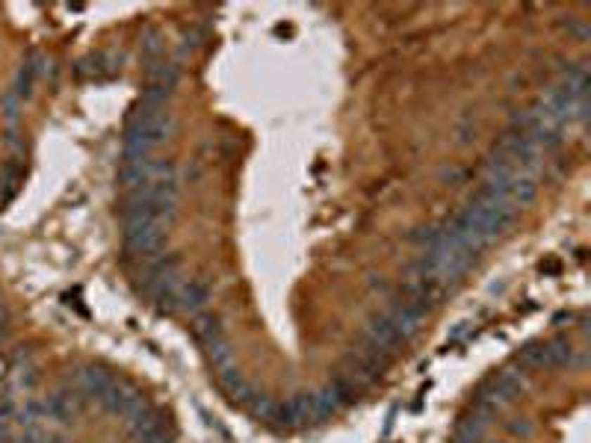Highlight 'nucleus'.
<instances>
[{
	"mask_svg": "<svg viewBox=\"0 0 591 443\" xmlns=\"http://www.w3.org/2000/svg\"><path fill=\"white\" fill-rule=\"evenodd\" d=\"M467 210H473L485 222H491L497 231H506V227L514 222V216H517V207L509 201V198H502V195L485 190V187H479L476 192L470 195Z\"/></svg>",
	"mask_w": 591,
	"mask_h": 443,
	"instance_id": "1",
	"label": "nucleus"
},
{
	"mask_svg": "<svg viewBox=\"0 0 591 443\" xmlns=\"http://www.w3.org/2000/svg\"><path fill=\"white\" fill-rule=\"evenodd\" d=\"M163 242H166V227L163 225H142V227H131V231H124L127 254L139 257L142 263L151 260L154 254H160Z\"/></svg>",
	"mask_w": 591,
	"mask_h": 443,
	"instance_id": "2",
	"label": "nucleus"
},
{
	"mask_svg": "<svg viewBox=\"0 0 591 443\" xmlns=\"http://www.w3.org/2000/svg\"><path fill=\"white\" fill-rule=\"evenodd\" d=\"M98 402L104 405L110 414H119V417H131L136 408L145 405V402H142V393L136 388H131V384H119V381H115L112 388L98 399Z\"/></svg>",
	"mask_w": 591,
	"mask_h": 443,
	"instance_id": "3",
	"label": "nucleus"
},
{
	"mask_svg": "<svg viewBox=\"0 0 591 443\" xmlns=\"http://www.w3.org/2000/svg\"><path fill=\"white\" fill-rule=\"evenodd\" d=\"M382 313L387 317V322H391V325L396 328V331H399V337H402V340H411L417 331H420L423 317H417V313H414L411 308L402 305L396 296L391 298V302H387V308H384Z\"/></svg>",
	"mask_w": 591,
	"mask_h": 443,
	"instance_id": "4",
	"label": "nucleus"
},
{
	"mask_svg": "<svg viewBox=\"0 0 591 443\" xmlns=\"http://www.w3.org/2000/svg\"><path fill=\"white\" fill-rule=\"evenodd\" d=\"M115 384L112 373H107V369H100V366H83L74 373V388H80L86 396H92V399H100L110 388Z\"/></svg>",
	"mask_w": 591,
	"mask_h": 443,
	"instance_id": "5",
	"label": "nucleus"
},
{
	"mask_svg": "<svg viewBox=\"0 0 591 443\" xmlns=\"http://www.w3.org/2000/svg\"><path fill=\"white\" fill-rule=\"evenodd\" d=\"M364 334H370L372 340L379 343V346H384V349L391 352V355H396V352L402 349V343H405V340L399 337V331H396V328H394L391 322H387V317H384L382 310H379V313H372V317L367 319V325H364Z\"/></svg>",
	"mask_w": 591,
	"mask_h": 443,
	"instance_id": "6",
	"label": "nucleus"
},
{
	"mask_svg": "<svg viewBox=\"0 0 591 443\" xmlns=\"http://www.w3.org/2000/svg\"><path fill=\"white\" fill-rule=\"evenodd\" d=\"M509 402H512V399L506 393H500L491 381H485V384H479V388L473 390V411L485 414V417H494V414L502 411Z\"/></svg>",
	"mask_w": 591,
	"mask_h": 443,
	"instance_id": "7",
	"label": "nucleus"
},
{
	"mask_svg": "<svg viewBox=\"0 0 591 443\" xmlns=\"http://www.w3.org/2000/svg\"><path fill=\"white\" fill-rule=\"evenodd\" d=\"M207 302H210L207 284H204V281H186L183 290H181V296H178V310L198 317V313L207 308Z\"/></svg>",
	"mask_w": 591,
	"mask_h": 443,
	"instance_id": "8",
	"label": "nucleus"
},
{
	"mask_svg": "<svg viewBox=\"0 0 591 443\" xmlns=\"http://www.w3.org/2000/svg\"><path fill=\"white\" fill-rule=\"evenodd\" d=\"M127 428H131V435L139 440V437H145V435H154V432H163V417L157 411H151L148 405H142L136 408L131 417H124Z\"/></svg>",
	"mask_w": 591,
	"mask_h": 443,
	"instance_id": "9",
	"label": "nucleus"
},
{
	"mask_svg": "<svg viewBox=\"0 0 591 443\" xmlns=\"http://www.w3.org/2000/svg\"><path fill=\"white\" fill-rule=\"evenodd\" d=\"M573 343L568 337H553L544 343V364L547 369H559V366H573Z\"/></svg>",
	"mask_w": 591,
	"mask_h": 443,
	"instance_id": "10",
	"label": "nucleus"
},
{
	"mask_svg": "<svg viewBox=\"0 0 591 443\" xmlns=\"http://www.w3.org/2000/svg\"><path fill=\"white\" fill-rule=\"evenodd\" d=\"M488 428V417L479 411H467L458 417V425H455V440H465V443H479L482 435Z\"/></svg>",
	"mask_w": 591,
	"mask_h": 443,
	"instance_id": "11",
	"label": "nucleus"
},
{
	"mask_svg": "<svg viewBox=\"0 0 591 443\" xmlns=\"http://www.w3.org/2000/svg\"><path fill=\"white\" fill-rule=\"evenodd\" d=\"M193 334H195V340L201 343V346H204V343H210V340L225 337V325H222V319L216 317V313L201 310L198 317L193 319Z\"/></svg>",
	"mask_w": 591,
	"mask_h": 443,
	"instance_id": "12",
	"label": "nucleus"
},
{
	"mask_svg": "<svg viewBox=\"0 0 591 443\" xmlns=\"http://www.w3.org/2000/svg\"><path fill=\"white\" fill-rule=\"evenodd\" d=\"M145 74L151 83H160V86H169V89H175L178 80H181V65L175 60H151L145 65Z\"/></svg>",
	"mask_w": 591,
	"mask_h": 443,
	"instance_id": "13",
	"label": "nucleus"
},
{
	"mask_svg": "<svg viewBox=\"0 0 591 443\" xmlns=\"http://www.w3.org/2000/svg\"><path fill=\"white\" fill-rule=\"evenodd\" d=\"M204 352H207V361H210V366L216 369V373L234 364V352H230V343H228L225 337L204 343Z\"/></svg>",
	"mask_w": 591,
	"mask_h": 443,
	"instance_id": "14",
	"label": "nucleus"
},
{
	"mask_svg": "<svg viewBox=\"0 0 591 443\" xmlns=\"http://www.w3.org/2000/svg\"><path fill=\"white\" fill-rule=\"evenodd\" d=\"M491 384H494V388H497L500 393H506V396L512 399V396H517V393H521V390L526 388V378H524L521 373H517V369L506 366V369H500V373L491 378Z\"/></svg>",
	"mask_w": 591,
	"mask_h": 443,
	"instance_id": "15",
	"label": "nucleus"
},
{
	"mask_svg": "<svg viewBox=\"0 0 591 443\" xmlns=\"http://www.w3.org/2000/svg\"><path fill=\"white\" fill-rule=\"evenodd\" d=\"M171 92H175V89H169V86L148 83L145 89H142L139 104H145V107H151V110H166V104L171 101Z\"/></svg>",
	"mask_w": 591,
	"mask_h": 443,
	"instance_id": "16",
	"label": "nucleus"
},
{
	"mask_svg": "<svg viewBox=\"0 0 591 443\" xmlns=\"http://www.w3.org/2000/svg\"><path fill=\"white\" fill-rule=\"evenodd\" d=\"M36 71H33V65L30 62H21V68H18V74H15V83H12V92H15L21 101H27V98L33 95V83H36Z\"/></svg>",
	"mask_w": 591,
	"mask_h": 443,
	"instance_id": "17",
	"label": "nucleus"
},
{
	"mask_svg": "<svg viewBox=\"0 0 591 443\" xmlns=\"http://www.w3.org/2000/svg\"><path fill=\"white\" fill-rule=\"evenodd\" d=\"M514 361L521 366H535V369L547 366L544 364V343H526V346L514 355Z\"/></svg>",
	"mask_w": 591,
	"mask_h": 443,
	"instance_id": "18",
	"label": "nucleus"
},
{
	"mask_svg": "<svg viewBox=\"0 0 591 443\" xmlns=\"http://www.w3.org/2000/svg\"><path fill=\"white\" fill-rule=\"evenodd\" d=\"M246 408L257 420H272V414H275V402H272V396H266V393H254Z\"/></svg>",
	"mask_w": 591,
	"mask_h": 443,
	"instance_id": "19",
	"label": "nucleus"
},
{
	"mask_svg": "<svg viewBox=\"0 0 591 443\" xmlns=\"http://www.w3.org/2000/svg\"><path fill=\"white\" fill-rule=\"evenodd\" d=\"M21 104H24V101H21V98L12 92V89L0 95V110H4V119H6L9 124L18 121V116H21Z\"/></svg>",
	"mask_w": 591,
	"mask_h": 443,
	"instance_id": "20",
	"label": "nucleus"
},
{
	"mask_svg": "<svg viewBox=\"0 0 591 443\" xmlns=\"http://www.w3.org/2000/svg\"><path fill=\"white\" fill-rule=\"evenodd\" d=\"M216 376H219V384L225 388V393H234L237 388H242V384H246V378H242V373H240V366H234V364L225 366V369H219Z\"/></svg>",
	"mask_w": 591,
	"mask_h": 443,
	"instance_id": "21",
	"label": "nucleus"
},
{
	"mask_svg": "<svg viewBox=\"0 0 591 443\" xmlns=\"http://www.w3.org/2000/svg\"><path fill=\"white\" fill-rule=\"evenodd\" d=\"M142 53L151 56V60H160V33H157L154 27L142 33Z\"/></svg>",
	"mask_w": 591,
	"mask_h": 443,
	"instance_id": "22",
	"label": "nucleus"
},
{
	"mask_svg": "<svg viewBox=\"0 0 591 443\" xmlns=\"http://www.w3.org/2000/svg\"><path fill=\"white\" fill-rule=\"evenodd\" d=\"M4 142H6V148L15 154V160H18V154H24V139H21L15 131H6V133H4Z\"/></svg>",
	"mask_w": 591,
	"mask_h": 443,
	"instance_id": "23",
	"label": "nucleus"
},
{
	"mask_svg": "<svg viewBox=\"0 0 591 443\" xmlns=\"http://www.w3.org/2000/svg\"><path fill=\"white\" fill-rule=\"evenodd\" d=\"M506 432L514 435V437H529L532 435V425L526 420H512V423H506Z\"/></svg>",
	"mask_w": 591,
	"mask_h": 443,
	"instance_id": "24",
	"label": "nucleus"
},
{
	"mask_svg": "<svg viewBox=\"0 0 591 443\" xmlns=\"http://www.w3.org/2000/svg\"><path fill=\"white\" fill-rule=\"evenodd\" d=\"M45 435H48V432H41L39 425H33V428H24V432H21V437H18V443H41V440H45Z\"/></svg>",
	"mask_w": 591,
	"mask_h": 443,
	"instance_id": "25",
	"label": "nucleus"
},
{
	"mask_svg": "<svg viewBox=\"0 0 591 443\" xmlns=\"http://www.w3.org/2000/svg\"><path fill=\"white\" fill-rule=\"evenodd\" d=\"M183 39H186V41H183V45H186V48H190V45H193V48H198V45H201V41H204V39H207V33H204V30H201V27H193V30H186V33H183Z\"/></svg>",
	"mask_w": 591,
	"mask_h": 443,
	"instance_id": "26",
	"label": "nucleus"
},
{
	"mask_svg": "<svg viewBox=\"0 0 591 443\" xmlns=\"http://www.w3.org/2000/svg\"><path fill=\"white\" fill-rule=\"evenodd\" d=\"M15 405H12V399H4V405H0V428L9 423V417H15Z\"/></svg>",
	"mask_w": 591,
	"mask_h": 443,
	"instance_id": "27",
	"label": "nucleus"
},
{
	"mask_svg": "<svg viewBox=\"0 0 591 443\" xmlns=\"http://www.w3.org/2000/svg\"><path fill=\"white\" fill-rule=\"evenodd\" d=\"M465 178H467L465 168H443L441 171V180H450V183H458V180H465Z\"/></svg>",
	"mask_w": 591,
	"mask_h": 443,
	"instance_id": "28",
	"label": "nucleus"
},
{
	"mask_svg": "<svg viewBox=\"0 0 591 443\" xmlns=\"http://www.w3.org/2000/svg\"><path fill=\"white\" fill-rule=\"evenodd\" d=\"M139 443H169V437H166V432H154V435L139 437Z\"/></svg>",
	"mask_w": 591,
	"mask_h": 443,
	"instance_id": "29",
	"label": "nucleus"
},
{
	"mask_svg": "<svg viewBox=\"0 0 591 443\" xmlns=\"http://www.w3.org/2000/svg\"><path fill=\"white\" fill-rule=\"evenodd\" d=\"M41 443H63V437H56V435H45V440Z\"/></svg>",
	"mask_w": 591,
	"mask_h": 443,
	"instance_id": "30",
	"label": "nucleus"
}]
</instances>
